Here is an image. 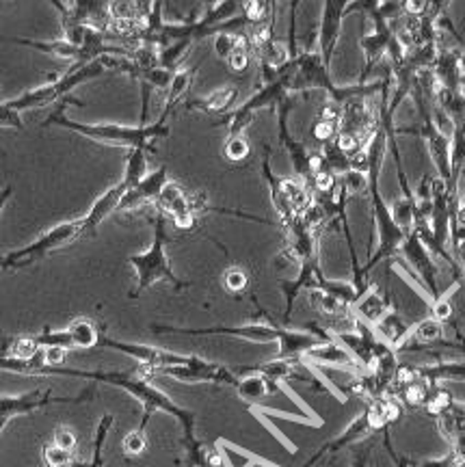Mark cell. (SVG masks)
<instances>
[{
    "label": "cell",
    "mask_w": 465,
    "mask_h": 467,
    "mask_svg": "<svg viewBox=\"0 0 465 467\" xmlns=\"http://www.w3.org/2000/svg\"><path fill=\"white\" fill-rule=\"evenodd\" d=\"M48 375L57 376H76V379H87V381H98V384L119 387V390H126L130 396H134L143 405V420L139 429L145 431L148 420L156 411L172 416L173 420L182 426L184 431V444H191L195 441V416L193 411L182 409L176 405L167 394H163L161 390H156L149 381L141 379L132 372H104V370H74V368H48Z\"/></svg>",
    "instance_id": "obj_1"
},
{
    "label": "cell",
    "mask_w": 465,
    "mask_h": 467,
    "mask_svg": "<svg viewBox=\"0 0 465 467\" xmlns=\"http://www.w3.org/2000/svg\"><path fill=\"white\" fill-rule=\"evenodd\" d=\"M44 126H59L63 131H69L74 134H81V137L92 139V141L104 143V146H119L134 150V147H145L149 150L152 143L156 139L169 137V126L167 122H154L149 126H119V123H83L76 119L65 115V111L52 113Z\"/></svg>",
    "instance_id": "obj_2"
},
{
    "label": "cell",
    "mask_w": 465,
    "mask_h": 467,
    "mask_svg": "<svg viewBox=\"0 0 465 467\" xmlns=\"http://www.w3.org/2000/svg\"><path fill=\"white\" fill-rule=\"evenodd\" d=\"M154 223V241L149 245L148 251L143 253H134V256L128 257V265L134 268L137 273V288L130 292V297H139L141 292L149 290L156 281H169L173 284L176 290H184V288L191 286V281H184L173 273L172 262H169L167 256V230H164V215L158 212L156 217L152 218Z\"/></svg>",
    "instance_id": "obj_3"
},
{
    "label": "cell",
    "mask_w": 465,
    "mask_h": 467,
    "mask_svg": "<svg viewBox=\"0 0 465 467\" xmlns=\"http://www.w3.org/2000/svg\"><path fill=\"white\" fill-rule=\"evenodd\" d=\"M83 236H84L83 217L59 223V226H54L52 230L42 234V236H39L35 242H31V245L0 257V262H3V271H20V268L31 266L35 262L42 260V257H46L48 253L61 249L65 245H72V242H76L78 238Z\"/></svg>",
    "instance_id": "obj_4"
},
{
    "label": "cell",
    "mask_w": 465,
    "mask_h": 467,
    "mask_svg": "<svg viewBox=\"0 0 465 467\" xmlns=\"http://www.w3.org/2000/svg\"><path fill=\"white\" fill-rule=\"evenodd\" d=\"M288 84H290V69L286 67L277 81L262 84V87H260L247 102L241 104L238 108H234V111L225 117V122H228V137H238V134H243V131L252 123L253 115H256L260 108L277 107L279 102L286 100L290 96Z\"/></svg>",
    "instance_id": "obj_5"
},
{
    "label": "cell",
    "mask_w": 465,
    "mask_h": 467,
    "mask_svg": "<svg viewBox=\"0 0 465 467\" xmlns=\"http://www.w3.org/2000/svg\"><path fill=\"white\" fill-rule=\"evenodd\" d=\"M284 325H275L271 318L267 321H252L247 325L238 327H204V329H184V327H167V325H154V334L163 336H232L241 337V340L258 342V344H267V342H277L282 336Z\"/></svg>",
    "instance_id": "obj_6"
},
{
    "label": "cell",
    "mask_w": 465,
    "mask_h": 467,
    "mask_svg": "<svg viewBox=\"0 0 465 467\" xmlns=\"http://www.w3.org/2000/svg\"><path fill=\"white\" fill-rule=\"evenodd\" d=\"M398 253L405 257V262H407L409 268L413 271V275H416L418 284L427 290V295L431 297V301L437 299V297L442 295V290H439V284H437V277H439L437 262H435V257L429 253L427 247L422 245V241L416 236V232L407 234V238L403 241Z\"/></svg>",
    "instance_id": "obj_7"
},
{
    "label": "cell",
    "mask_w": 465,
    "mask_h": 467,
    "mask_svg": "<svg viewBox=\"0 0 465 467\" xmlns=\"http://www.w3.org/2000/svg\"><path fill=\"white\" fill-rule=\"evenodd\" d=\"M92 396H57L52 390H33L20 396H0V420L9 424V420L18 416L33 414V411L44 409L50 405H78V402L89 400Z\"/></svg>",
    "instance_id": "obj_8"
},
{
    "label": "cell",
    "mask_w": 465,
    "mask_h": 467,
    "mask_svg": "<svg viewBox=\"0 0 465 467\" xmlns=\"http://www.w3.org/2000/svg\"><path fill=\"white\" fill-rule=\"evenodd\" d=\"M349 3H338V0H327L323 3V20H321V31H318L317 48L321 52L325 67H329L332 63L333 51L340 39V28H342V18L349 13Z\"/></svg>",
    "instance_id": "obj_9"
},
{
    "label": "cell",
    "mask_w": 465,
    "mask_h": 467,
    "mask_svg": "<svg viewBox=\"0 0 465 467\" xmlns=\"http://www.w3.org/2000/svg\"><path fill=\"white\" fill-rule=\"evenodd\" d=\"M167 167L154 169V171H149L148 176L137 184V186L128 188L117 210H134V208H141L145 203L156 202L158 197H161L163 188L167 186Z\"/></svg>",
    "instance_id": "obj_10"
},
{
    "label": "cell",
    "mask_w": 465,
    "mask_h": 467,
    "mask_svg": "<svg viewBox=\"0 0 465 467\" xmlns=\"http://www.w3.org/2000/svg\"><path fill=\"white\" fill-rule=\"evenodd\" d=\"M128 186L124 182L115 184V186L108 188V191H104L102 195L98 197L96 202H93V206L89 208L87 215L83 217L84 221V236H93L100 226H102L104 221H107L108 217L113 215V212H117L119 203H122L124 195H126Z\"/></svg>",
    "instance_id": "obj_11"
},
{
    "label": "cell",
    "mask_w": 465,
    "mask_h": 467,
    "mask_svg": "<svg viewBox=\"0 0 465 467\" xmlns=\"http://www.w3.org/2000/svg\"><path fill=\"white\" fill-rule=\"evenodd\" d=\"M0 42L18 44V46L33 48V51H39V52H44V54H50V57L59 59V61H72L74 66H76V63H87V57H84L83 48L72 46V44L65 42V39H54V42H42V39L7 37V35H0Z\"/></svg>",
    "instance_id": "obj_12"
},
{
    "label": "cell",
    "mask_w": 465,
    "mask_h": 467,
    "mask_svg": "<svg viewBox=\"0 0 465 467\" xmlns=\"http://www.w3.org/2000/svg\"><path fill=\"white\" fill-rule=\"evenodd\" d=\"M303 361H308V364L312 366H332V368H340V370H347V372H353V375H359V368L357 364L353 361V357L349 355L347 351L342 349V346L338 344L336 340H327V342H321L318 346H314V349H309L305 355L301 357Z\"/></svg>",
    "instance_id": "obj_13"
},
{
    "label": "cell",
    "mask_w": 465,
    "mask_h": 467,
    "mask_svg": "<svg viewBox=\"0 0 465 467\" xmlns=\"http://www.w3.org/2000/svg\"><path fill=\"white\" fill-rule=\"evenodd\" d=\"M392 310H394L392 303H388L383 299L381 292L374 288V284L370 286L368 290L364 292V295L359 297V299L355 301L353 307H351L353 316L357 318L362 325L370 327V329H374V327H377L379 322H381L383 318L388 316Z\"/></svg>",
    "instance_id": "obj_14"
},
{
    "label": "cell",
    "mask_w": 465,
    "mask_h": 467,
    "mask_svg": "<svg viewBox=\"0 0 465 467\" xmlns=\"http://www.w3.org/2000/svg\"><path fill=\"white\" fill-rule=\"evenodd\" d=\"M262 176L264 180L269 184V193H271V203H273V210L275 215H277L279 223L284 226V230H290V227L294 226V223L299 221V215L297 210L293 208V203L288 202V197L284 195L282 186H279V178H275L273 169H271V162H269V154H264V161H262Z\"/></svg>",
    "instance_id": "obj_15"
},
{
    "label": "cell",
    "mask_w": 465,
    "mask_h": 467,
    "mask_svg": "<svg viewBox=\"0 0 465 467\" xmlns=\"http://www.w3.org/2000/svg\"><path fill=\"white\" fill-rule=\"evenodd\" d=\"M237 96H238L237 87H221V89H217L214 93H210L208 98L187 102V108L188 111L206 113V115H223V113H228L229 108L234 107V102H237Z\"/></svg>",
    "instance_id": "obj_16"
},
{
    "label": "cell",
    "mask_w": 465,
    "mask_h": 467,
    "mask_svg": "<svg viewBox=\"0 0 465 467\" xmlns=\"http://www.w3.org/2000/svg\"><path fill=\"white\" fill-rule=\"evenodd\" d=\"M418 376L427 384L439 385L442 381H465V361H435L429 366H416Z\"/></svg>",
    "instance_id": "obj_17"
},
{
    "label": "cell",
    "mask_w": 465,
    "mask_h": 467,
    "mask_svg": "<svg viewBox=\"0 0 465 467\" xmlns=\"http://www.w3.org/2000/svg\"><path fill=\"white\" fill-rule=\"evenodd\" d=\"M195 72H197V67L178 69V72L173 74L172 83H169V89H167V100H164L161 122H167V117L172 115L173 108H176L178 104L182 102V98L187 96V91H188V89H191V84H193Z\"/></svg>",
    "instance_id": "obj_18"
},
{
    "label": "cell",
    "mask_w": 465,
    "mask_h": 467,
    "mask_svg": "<svg viewBox=\"0 0 465 467\" xmlns=\"http://www.w3.org/2000/svg\"><path fill=\"white\" fill-rule=\"evenodd\" d=\"M69 340H72V349H93L100 342V329L92 318H76L69 322L68 327Z\"/></svg>",
    "instance_id": "obj_19"
},
{
    "label": "cell",
    "mask_w": 465,
    "mask_h": 467,
    "mask_svg": "<svg viewBox=\"0 0 465 467\" xmlns=\"http://www.w3.org/2000/svg\"><path fill=\"white\" fill-rule=\"evenodd\" d=\"M237 392L245 402H249V405H258L260 400L267 399V396H271V390H269L267 379L256 375V372H247L245 376H238Z\"/></svg>",
    "instance_id": "obj_20"
},
{
    "label": "cell",
    "mask_w": 465,
    "mask_h": 467,
    "mask_svg": "<svg viewBox=\"0 0 465 467\" xmlns=\"http://www.w3.org/2000/svg\"><path fill=\"white\" fill-rule=\"evenodd\" d=\"M279 186H282L284 195H286L288 202L293 203V208L297 210L299 217H301L305 208L314 202L309 188L305 186V182L299 180V178H279Z\"/></svg>",
    "instance_id": "obj_21"
},
{
    "label": "cell",
    "mask_w": 465,
    "mask_h": 467,
    "mask_svg": "<svg viewBox=\"0 0 465 467\" xmlns=\"http://www.w3.org/2000/svg\"><path fill=\"white\" fill-rule=\"evenodd\" d=\"M148 150L145 147H134V150L128 152L126 158V171H124V184L128 188L137 186L139 182L148 176Z\"/></svg>",
    "instance_id": "obj_22"
},
{
    "label": "cell",
    "mask_w": 465,
    "mask_h": 467,
    "mask_svg": "<svg viewBox=\"0 0 465 467\" xmlns=\"http://www.w3.org/2000/svg\"><path fill=\"white\" fill-rule=\"evenodd\" d=\"M191 39H178V42H172L167 44V46L158 48V66L176 74L178 66L182 63V59L187 57V52L191 51Z\"/></svg>",
    "instance_id": "obj_23"
},
{
    "label": "cell",
    "mask_w": 465,
    "mask_h": 467,
    "mask_svg": "<svg viewBox=\"0 0 465 467\" xmlns=\"http://www.w3.org/2000/svg\"><path fill=\"white\" fill-rule=\"evenodd\" d=\"M389 215H392L394 226L405 234L413 232V195L412 197H398L389 203Z\"/></svg>",
    "instance_id": "obj_24"
},
{
    "label": "cell",
    "mask_w": 465,
    "mask_h": 467,
    "mask_svg": "<svg viewBox=\"0 0 465 467\" xmlns=\"http://www.w3.org/2000/svg\"><path fill=\"white\" fill-rule=\"evenodd\" d=\"M453 405H454V399L450 396V392H446L444 387H439V385H433L431 392H429V399H427V402H424L422 409L427 411L429 416L439 417L442 414H446V411Z\"/></svg>",
    "instance_id": "obj_25"
},
{
    "label": "cell",
    "mask_w": 465,
    "mask_h": 467,
    "mask_svg": "<svg viewBox=\"0 0 465 467\" xmlns=\"http://www.w3.org/2000/svg\"><path fill=\"white\" fill-rule=\"evenodd\" d=\"M275 7L273 3H264V0H247V3H241V13L247 22V27H256V24H262L269 20V13H273Z\"/></svg>",
    "instance_id": "obj_26"
},
{
    "label": "cell",
    "mask_w": 465,
    "mask_h": 467,
    "mask_svg": "<svg viewBox=\"0 0 465 467\" xmlns=\"http://www.w3.org/2000/svg\"><path fill=\"white\" fill-rule=\"evenodd\" d=\"M249 154H252V147H249L247 139H245L243 134H238V137H228V141H225L223 146V156L228 158L229 162L247 161Z\"/></svg>",
    "instance_id": "obj_27"
},
{
    "label": "cell",
    "mask_w": 465,
    "mask_h": 467,
    "mask_svg": "<svg viewBox=\"0 0 465 467\" xmlns=\"http://www.w3.org/2000/svg\"><path fill=\"white\" fill-rule=\"evenodd\" d=\"M223 286L225 290L232 292V295H241L249 288V275L243 266H229L223 273Z\"/></svg>",
    "instance_id": "obj_28"
},
{
    "label": "cell",
    "mask_w": 465,
    "mask_h": 467,
    "mask_svg": "<svg viewBox=\"0 0 465 467\" xmlns=\"http://www.w3.org/2000/svg\"><path fill=\"white\" fill-rule=\"evenodd\" d=\"M340 186L344 188L347 197L351 200L355 195H364L368 191V176L359 171H347L342 178H338Z\"/></svg>",
    "instance_id": "obj_29"
},
{
    "label": "cell",
    "mask_w": 465,
    "mask_h": 467,
    "mask_svg": "<svg viewBox=\"0 0 465 467\" xmlns=\"http://www.w3.org/2000/svg\"><path fill=\"white\" fill-rule=\"evenodd\" d=\"M122 450L126 456H141L145 450H148V437H145V431L134 429L124 437L122 441Z\"/></svg>",
    "instance_id": "obj_30"
},
{
    "label": "cell",
    "mask_w": 465,
    "mask_h": 467,
    "mask_svg": "<svg viewBox=\"0 0 465 467\" xmlns=\"http://www.w3.org/2000/svg\"><path fill=\"white\" fill-rule=\"evenodd\" d=\"M44 461H46L48 467H72L76 463L72 452H65L61 448H57L54 444L44 446Z\"/></svg>",
    "instance_id": "obj_31"
},
{
    "label": "cell",
    "mask_w": 465,
    "mask_h": 467,
    "mask_svg": "<svg viewBox=\"0 0 465 467\" xmlns=\"http://www.w3.org/2000/svg\"><path fill=\"white\" fill-rule=\"evenodd\" d=\"M249 414H252L253 417H256V420L260 422V424H262V426H264V429H267V431H271V435L275 437V439H277V441H279V444H282V446H284V448H286V450L290 452V455H297V446H294V444H293V441H290V439H288V437H286V435H284V433H282V431H279V429H277V426H275V424H273V422H271V417H264L262 414H258V411H252V409H249Z\"/></svg>",
    "instance_id": "obj_32"
},
{
    "label": "cell",
    "mask_w": 465,
    "mask_h": 467,
    "mask_svg": "<svg viewBox=\"0 0 465 467\" xmlns=\"http://www.w3.org/2000/svg\"><path fill=\"white\" fill-rule=\"evenodd\" d=\"M52 444L57 446V448H61L65 452H72L74 455V450H76V446H78L76 433H74L69 426H57L52 433Z\"/></svg>",
    "instance_id": "obj_33"
},
{
    "label": "cell",
    "mask_w": 465,
    "mask_h": 467,
    "mask_svg": "<svg viewBox=\"0 0 465 467\" xmlns=\"http://www.w3.org/2000/svg\"><path fill=\"white\" fill-rule=\"evenodd\" d=\"M312 137L317 139V141H321L325 146V143L333 141V139L338 137V126L332 122H323V119H317V122L312 123Z\"/></svg>",
    "instance_id": "obj_34"
},
{
    "label": "cell",
    "mask_w": 465,
    "mask_h": 467,
    "mask_svg": "<svg viewBox=\"0 0 465 467\" xmlns=\"http://www.w3.org/2000/svg\"><path fill=\"white\" fill-rule=\"evenodd\" d=\"M225 63H228V67L232 69L234 74L247 72L249 63H252V51H234Z\"/></svg>",
    "instance_id": "obj_35"
},
{
    "label": "cell",
    "mask_w": 465,
    "mask_h": 467,
    "mask_svg": "<svg viewBox=\"0 0 465 467\" xmlns=\"http://www.w3.org/2000/svg\"><path fill=\"white\" fill-rule=\"evenodd\" d=\"M340 117H342V104L327 100L321 104V108H318V119H323V122H332L338 126Z\"/></svg>",
    "instance_id": "obj_36"
},
{
    "label": "cell",
    "mask_w": 465,
    "mask_h": 467,
    "mask_svg": "<svg viewBox=\"0 0 465 467\" xmlns=\"http://www.w3.org/2000/svg\"><path fill=\"white\" fill-rule=\"evenodd\" d=\"M0 128H16V131H22L24 122L18 113H13L12 108H7V104L0 102Z\"/></svg>",
    "instance_id": "obj_37"
},
{
    "label": "cell",
    "mask_w": 465,
    "mask_h": 467,
    "mask_svg": "<svg viewBox=\"0 0 465 467\" xmlns=\"http://www.w3.org/2000/svg\"><path fill=\"white\" fill-rule=\"evenodd\" d=\"M65 357H68V351L61 349V346H48V349H44V361H46L48 368H63Z\"/></svg>",
    "instance_id": "obj_38"
},
{
    "label": "cell",
    "mask_w": 465,
    "mask_h": 467,
    "mask_svg": "<svg viewBox=\"0 0 465 467\" xmlns=\"http://www.w3.org/2000/svg\"><path fill=\"white\" fill-rule=\"evenodd\" d=\"M370 455H373V446H366L355 455L351 467H370Z\"/></svg>",
    "instance_id": "obj_39"
},
{
    "label": "cell",
    "mask_w": 465,
    "mask_h": 467,
    "mask_svg": "<svg viewBox=\"0 0 465 467\" xmlns=\"http://www.w3.org/2000/svg\"><path fill=\"white\" fill-rule=\"evenodd\" d=\"M12 195H13L12 184H9V186H4V188H0V215H3L4 206H7L9 200H12Z\"/></svg>",
    "instance_id": "obj_40"
},
{
    "label": "cell",
    "mask_w": 465,
    "mask_h": 467,
    "mask_svg": "<svg viewBox=\"0 0 465 467\" xmlns=\"http://www.w3.org/2000/svg\"><path fill=\"white\" fill-rule=\"evenodd\" d=\"M459 74H461V78L465 81V48L459 52Z\"/></svg>",
    "instance_id": "obj_41"
},
{
    "label": "cell",
    "mask_w": 465,
    "mask_h": 467,
    "mask_svg": "<svg viewBox=\"0 0 465 467\" xmlns=\"http://www.w3.org/2000/svg\"><path fill=\"white\" fill-rule=\"evenodd\" d=\"M72 467H93V459L89 461V463H78V461H76V463H74Z\"/></svg>",
    "instance_id": "obj_42"
},
{
    "label": "cell",
    "mask_w": 465,
    "mask_h": 467,
    "mask_svg": "<svg viewBox=\"0 0 465 467\" xmlns=\"http://www.w3.org/2000/svg\"><path fill=\"white\" fill-rule=\"evenodd\" d=\"M0 271H3V262H0Z\"/></svg>",
    "instance_id": "obj_43"
},
{
    "label": "cell",
    "mask_w": 465,
    "mask_h": 467,
    "mask_svg": "<svg viewBox=\"0 0 465 467\" xmlns=\"http://www.w3.org/2000/svg\"><path fill=\"white\" fill-rule=\"evenodd\" d=\"M461 202H463V203H465V195H463V200H461Z\"/></svg>",
    "instance_id": "obj_44"
}]
</instances>
